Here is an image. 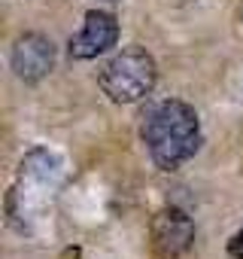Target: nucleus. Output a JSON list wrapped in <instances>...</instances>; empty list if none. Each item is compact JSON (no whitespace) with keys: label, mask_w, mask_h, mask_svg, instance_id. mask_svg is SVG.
Returning a JSON list of instances; mask_svg holds the SVG:
<instances>
[{"label":"nucleus","mask_w":243,"mask_h":259,"mask_svg":"<svg viewBox=\"0 0 243 259\" xmlns=\"http://www.w3.org/2000/svg\"><path fill=\"white\" fill-rule=\"evenodd\" d=\"M118 40V22L112 13H100V10H91L82 22V31L76 37H70V58L76 61H88V58H97L103 55L106 49H112Z\"/></svg>","instance_id":"obj_4"},{"label":"nucleus","mask_w":243,"mask_h":259,"mask_svg":"<svg viewBox=\"0 0 243 259\" xmlns=\"http://www.w3.org/2000/svg\"><path fill=\"white\" fill-rule=\"evenodd\" d=\"M143 141L149 159L161 171H176L201 147V122L195 107L176 98L152 104L143 119Z\"/></svg>","instance_id":"obj_1"},{"label":"nucleus","mask_w":243,"mask_h":259,"mask_svg":"<svg viewBox=\"0 0 243 259\" xmlns=\"http://www.w3.org/2000/svg\"><path fill=\"white\" fill-rule=\"evenodd\" d=\"M228 253H231L234 259H243V226H240V232L228 241Z\"/></svg>","instance_id":"obj_6"},{"label":"nucleus","mask_w":243,"mask_h":259,"mask_svg":"<svg viewBox=\"0 0 243 259\" xmlns=\"http://www.w3.org/2000/svg\"><path fill=\"white\" fill-rule=\"evenodd\" d=\"M10 67L22 82H40L55 67V46L43 34H25L13 43Z\"/></svg>","instance_id":"obj_3"},{"label":"nucleus","mask_w":243,"mask_h":259,"mask_svg":"<svg viewBox=\"0 0 243 259\" xmlns=\"http://www.w3.org/2000/svg\"><path fill=\"white\" fill-rule=\"evenodd\" d=\"M240 19H243V10H240Z\"/></svg>","instance_id":"obj_7"},{"label":"nucleus","mask_w":243,"mask_h":259,"mask_svg":"<svg viewBox=\"0 0 243 259\" xmlns=\"http://www.w3.org/2000/svg\"><path fill=\"white\" fill-rule=\"evenodd\" d=\"M195 244V223L179 210L167 207L152 220V250L161 259H176Z\"/></svg>","instance_id":"obj_5"},{"label":"nucleus","mask_w":243,"mask_h":259,"mask_svg":"<svg viewBox=\"0 0 243 259\" xmlns=\"http://www.w3.org/2000/svg\"><path fill=\"white\" fill-rule=\"evenodd\" d=\"M155 79H158L155 58L140 46L122 49L100 70V89L115 104H134V101L146 98L155 89Z\"/></svg>","instance_id":"obj_2"}]
</instances>
